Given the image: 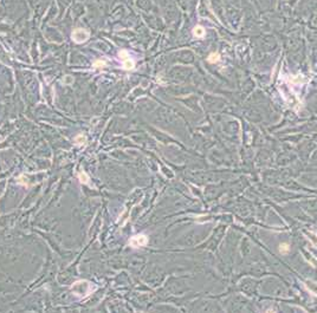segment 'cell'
I'll return each mask as SVG.
<instances>
[{"label": "cell", "instance_id": "6da1fadb", "mask_svg": "<svg viewBox=\"0 0 317 313\" xmlns=\"http://www.w3.org/2000/svg\"><path fill=\"white\" fill-rule=\"evenodd\" d=\"M72 292L76 295L81 298H85L92 293V291L96 289L95 286H92V283H90L86 280H78L71 286Z\"/></svg>", "mask_w": 317, "mask_h": 313}, {"label": "cell", "instance_id": "52a82bcc", "mask_svg": "<svg viewBox=\"0 0 317 313\" xmlns=\"http://www.w3.org/2000/svg\"><path fill=\"white\" fill-rule=\"evenodd\" d=\"M219 59H220V54H219L218 52H216V53H211V54H209V57L207 58V60H208L209 63L214 64V63H217V62H219Z\"/></svg>", "mask_w": 317, "mask_h": 313}, {"label": "cell", "instance_id": "9c48e42d", "mask_svg": "<svg viewBox=\"0 0 317 313\" xmlns=\"http://www.w3.org/2000/svg\"><path fill=\"white\" fill-rule=\"evenodd\" d=\"M289 249H290V247L287 246V243H283V245H281V247H279V252H281L282 254H287V252H289Z\"/></svg>", "mask_w": 317, "mask_h": 313}, {"label": "cell", "instance_id": "3957f363", "mask_svg": "<svg viewBox=\"0 0 317 313\" xmlns=\"http://www.w3.org/2000/svg\"><path fill=\"white\" fill-rule=\"evenodd\" d=\"M119 56H120V59H121V62H122V66H123L124 70H132V69H134L135 63H134V60L130 58V54L127 52L126 50L120 51Z\"/></svg>", "mask_w": 317, "mask_h": 313}, {"label": "cell", "instance_id": "8992f818", "mask_svg": "<svg viewBox=\"0 0 317 313\" xmlns=\"http://www.w3.org/2000/svg\"><path fill=\"white\" fill-rule=\"evenodd\" d=\"M78 180L81 181V182L83 183V184H89V180H90V177H89V175L85 173L84 170H82V171H79L78 173Z\"/></svg>", "mask_w": 317, "mask_h": 313}, {"label": "cell", "instance_id": "5b68a950", "mask_svg": "<svg viewBox=\"0 0 317 313\" xmlns=\"http://www.w3.org/2000/svg\"><path fill=\"white\" fill-rule=\"evenodd\" d=\"M193 35L197 37V38H203L205 35V29H203L201 25H197L194 30H193Z\"/></svg>", "mask_w": 317, "mask_h": 313}, {"label": "cell", "instance_id": "ba28073f", "mask_svg": "<svg viewBox=\"0 0 317 313\" xmlns=\"http://www.w3.org/2000/svg\"><path fill=\"white\" fill-rule=\"evenodd\" d=\"M85 142H86V138H85V136L83 135H78L75 137V143L77 144V145H83L85 144Z\"/></svg>", "mask_w": 317, "mask_h": 313}, {"label": "cell", "instance_id": "277c9868", "mask_svg": "<svg viewBox=\"0 0 317 313\" xmlns=\"http://www.w3.org/2000/svg\"><path fill=\"white\" fill-rule=\"evenodd\" d=\"M148 243V237L144 234H138V235L133 236L132 239L129 240V245L134 248L138 247H143Z\"/></svg>", "mask_w": 317, "mask_h": 313}, {"label": "cell", "instance_id": "30bf717a", "mask_svg": "<svg viewBox=\"0 0 317 313\" xmlns=\"http://www.w3.org/2000/svg\"><path fill=\"white\" fill-rule=\"evenodd\" d=\"M107 65L105 62H102V60H96L95 63H94V66L95 67H104Z\"/></svg>", "mask_w": 317, "mask_h": 313}, {"label": "cell", "instance_id": "7a4b0ae2", "mask_svg": "<svg viewBox=\"0 0 317 313\" xmlns=\"http://www.w3.org/2000/svg\"><path fill=\"white\" fill-rule=\"evenodd\" d=\"M90 37V32L85 29H76L71 35L72 40L77 44H82L84 41H86Z\"/></svg>", "mask_w": 317, "mask_h": 313}]
</instances>
